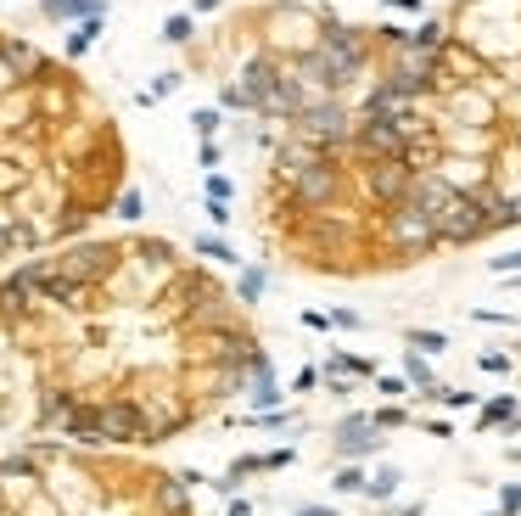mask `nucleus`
Returning a JSON list of instances; mask_svg holds the SVG:
<instances>
[{
	"mask_svg": "<svg viewBox=\"0 0 521 516\" xmlns=\"http://www.w3.org/2000/svg\"><path fill=\"white\" fill-rule=\"evenodd\" d=\"M264 225L314 275H398L521 225V0H454L359 40L286 124Z\"/></svg>",
	"mask_w": 521,
	"mask_h": 516,
	"instance_id": "nucleus-1",
	"label": "nucleus"
},
{
	"mask_svg": "<svg viewBox=\"0 0 521 516\" xmlns=\"http://www.w3.org/2000/svg\"><path fill=\"white\" fill-rule=\"evenodd\" d=\"M258 331L163 242H101L0 275V432L163 444L236 399Z\"/></svg>",
	"mask_w": 521,
	"mask_h": 516,
	"instance_id": "nucleus-2",
	"label": "nucleus"
},
{
	"mask_svg": "<svg viewBox=\"0 0 521 516\" xmlns=\"http://www.w3.org/2000/svg\"><path fill=\"white\" fill-rule=\"evenodd\" d=\"M0 516H191L152 466L57 444H0Z\"/></svg>",
	"mask_w": 521,
	"mask_h": 516,
	"instance_id": "nucleus-3",
	"label": "nucleus"
}]
</instances>
